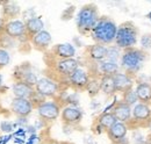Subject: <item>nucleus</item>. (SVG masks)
<instances>
[{"label": "nucleus", "instance_id": "f257e3e1", "mask_svg": "<svg viewBox=\"0 0 151 144\" xmlns=\"http://www.w3.org/2000/svg\"><path fill=\"white\" fill-rule=\"evenodd\" d=\"M116 32L117 24L114 20L108 17H100L90 35L95 43L106 47L115 42Z\"/></svg>", "mask_w": 151, "mask_h": 144}, {"label": "nucleus", "instance_id": "f03ea898", "mask_svg": "<svg viewBox=\"0 0 151 144\" xmlns=\"http://www.w3.org/2000/svg\"><path fill=\"white\" fill-rule=\"evenodd\" d=\"M145 60H147V51L142 50L141 48H130L123 50L120 59V64L126 73L132 76V73H137L143 68Z\"/></svg>", "mask_w": 151, "mask_h": 144}, {"label": "nucleus", "instance_id": "7ed1b4c3", "mask_svg": "<svg viewBox=\"0 0 151 144\" xmlns=\"http://www.w3.org/2000/svg\"><path fill=\"white\" fill-rule=\"evenodd\" d=\"M138 40V28L132 21H126L117 26L115 45L122 50L135 48Z\"/></svg>", "mask_w": 151, "mask_h": 144}, {"label": "nucleus", "instance_id": "20e7f679", "mask_svg": "<svg viewBox=\"0 0 151 144\" xmlns=\"http://www.w3.org/2000/svg\"><path fill=\"white\" fill-rule=\"evenodd\" d=\"M98 7L94 4H87L83 6L77 14V28L81 35L91 34L99 20Z\"/></svg>", "mask_w": 151, "mask_h": 144}, {"label": "nucleus", "instance_id": "39448f33", "mask_svg": "<svg viewBox=\"0 0 151 144\" xmlns=\"http://www.w3.org/2000/svg\"><path fill=\"white\" fill-rule=\"evenodd\" d=\"M36 110L42 121L52 122L59 117L62 109L56 101L52 100V101H43L36 107Z\"/></svg>", "mask_w": 151, "mask_h": 144}, {"label": "nucleus", "instance_id": "423d86ee", "mask_svg": "<svg viewBox=\"0 0 151 144\" xmlns=\"http://www.w3.org/2000/svg\"><path fill=\"white\" fill-rule=\"evenodd\" d=\"M35 93L42 98H52L58 93V84L55 80L43 77L40 78L35 86Z\"/></svg>", "mask_w": 151, "mask_h": 144}, {"label": "nucleus", "instance_id": "0eeeda50", "mask_svg": "<svg viewBox=\"0 0 151 144\" xmlns=\"http://www.w3.org/2000/svg\"><path fill=\"white\" fill-rule=\"evenodd\" d=\"M60 119L64 125L75 126L81 121L83 112H81V109L75 107V106H65L60 110Z\"/></svg>", "mask_w": 151, "mask_h": 144}, {"label": "nucleus", "instance_id": "6e6552de", "mask_svg": "<svg viewBox=\"0 0 151 144\" xmlns=\"http://www.w3.org/2000/svg\"><path fill=\"white\" fill-rule=\"evenodd\" d=\"M90 79H91L90 74L85 71L84 69H81V68H78V69L68 78L70 85L77 91L86 90V87H87V85H88V83H90Z\"/></svg>", "mask_w": 151, "mask_h": 144}, {"label": "nucleus", "instance_id": "1a4fd4ad", "mask_svg": "<svg viewBox=\"0 0 151 144\" xmlns=\"http://www.w3.org/2000/svg\"><path fill=\"white\" fill-rule=\"evenodd\" d=\"M4 33L9 38L23 37V36H26V23H24V21L19 20V19L9 20L8 22H6Z\"/></svg>", "mask_w": 151, "mask_h": 144}, {"label": "nucleus", "instance_id": "9d476101", "mask_svg": "<svg viewBox=\"0 0 151 144\" xmlns=\"http://www.w3.org/2000/svg\"><path fill=\"white\" fill-rule=\"evenodd\" d=\"M79 68V63L76 58L69 59H57L55 63V70L62 77L69 78Z\"/></svg>", "mask_w": 151, "mask_h": 144}, {"label": "nucleus", "instance_id": "9b49d317", "mask_svg": "<svg viewBox=\"0 0 151 144\" xmlns=\"http://www.w3.org/2000/svg\"><path fill=\"white\" fill-rule=\"evenodd\" d=\"M11 109H12V112L17 116H19V117H27L33 112L34 105L28 99H18V98H14L12 100V104H11Z\"/></svg>", "mask_w": 151, "mask_h": 144}, {"label": "nucleus", "instance_id": "f8f14e48", "mask_svg": "<svg viewBox=\"0 0 151 144\" xmlns=\"http://www.w3.org/2000/svg\"><path fill=\"white\" fill-rule=\"evenodd\" d=\"M113 83L115 86L116 92H126V91L132 89L134 85V79L132 78L130 74L126 73V72H117L115 73L113 77Z\"/></svg>", "mask_w": 151, "mask_h": 144}, {"label": "nucleus", "instance_id": "ddd939ff", "mask_svg": "<svg viewBox=\"0 0 151 144\" xmlns=\"http://www.w3.org/2000/svg\"><path fill=\"white\" fill-rule=\"evenodd\" d=\"M20 71H17L14 73V79L15 81H21V83H24L32 87L35 89L36 84L38 81V78L36 76L35 72H33L29 68H23L21 66L19 68Z\"/></svg>", "mask_w": 151, "mask_h": 144}, {"label": "nucleus", "instance_id": "4468645a", "mask_svg": "<svg viewBox=\"0 0 151 144\" xmlns=\"http://www.w3.org/2000/svg\"><path fill=\"white\" fill-rule=\"evenodd\" d=\"M132 117L136 122H147L151 119V107L150 105L137 102L132 108Z\"/></svg>", "mask_w": 151, "mask_h": 144}, {"label": "nucleus", "instance_id": "2eb2a0df", "mask_svg": "<svg viewBox=\"0 0 151 144\" xmlns=\"http://www.w3.org/2000/svg\"><path fill=\"white\" fill-rule=\"evenodd\" d=\"M112 113L119 122L127 123V122L132 121V107L126 105L122 101L116 102V105L112 109Z\"/></svg>", "mask_w": 151, "mask_h": 144}, {"label": "nucleus", "instance_id": "dca6fc26", "mask_svg": "<svg viewBox=\"0 0 151 144\" xmlns=\"http://www.w3.org/2000/svg\"><path fill=\"white\" fill-rule=\"evenodd\" d=\"M13 94H14V98H18V99H28L30 100L34 94H35V89L24 84V83H21V81H15L13 84Z\"/></svg>", "mask_w": 151, "mask_h": 144}, {"label": "nucleus", "instance_id": "f3484780", "mask_svg": "<svg viewBox=\"0 0 151 144\" xmlns=\"http://www.w3.org/2000/svg\"><path fill=\"white\" fill-rule=\"evenodd\" d=\"M52 54L57 59H69L75 58L76 49L70 43H60L52 48Z\"/></svg>", "mask_w": 151, "mask_h": 144}, {"label": "nucleus", "instance_id": "a211bd4d", "mask_svg": "<svg viewBox=\"0 0 151 144\" xmlns=\"http://www.w3.org/2000/svg\"><path fill=\"white\" fill-rule=\"evenodd\" d=\"M51 40L52 38H51L50 33L47 32V30H42V32L37 33L36 35H34L30 38L32 44L34 45V48L37 49V50H42V51L49 48V45L51 43Z\"/></svg>", "mask_w": 151, "mask_h": 144}, {"label": "nucleus", "instance_id": "6ab92c4d", "mask_svg": "<svg viewBox=\"0 0 151 144\" xmlns=\"http://www.w3.org/2000/svg\"><path fill=\"white\" fill-rule=\"evenodd\" d=\"M127 132H128V127H127V125L126 123H122V122H119V121L107 130L108 137L113 141L114 143H116V142L126 138Z\"/></svg>", "mask_w": 151, "mask_h": 144}, {"label": "nucleus", "instance_id": "aec40b11", "mask_svg": "<svg viewBox=\"0 0 151 144\" xmlns=\"http://www.w3.org/2000/svg\"><path fill=\"white\" fill-rule=\"evenodd\" d=\"M135 93L137 95V99L142 104L149 105L151 102V84L147 81L138 83L135 87Z\"/></svg>", "mask_w": 151, "mask_h": 144}, {"label": "nucleus", "instance_id": "412c9836", "mask_svg": "<svg viewBox=\"0 0 151 144\" xmlns=\"http://www.w3.org/2000/svg\"><path fill=\"white\" fill-rule=\"evenodd\" d=\"M24 23H26V36H28L29 38H32L40 32L44 30V22L40 17L30 19V20L26 21Z\"/></svg>", "mask_w": 151, "mask_h": 144}, {"label": "nucleus", "instance_id": "4be33fe9", "mask_svg": "<svg viewBox=\"0 0 151 144\" xmlns=\"http://www.w3.org/2000/svg\"><path fill=\"white\" fill-rule=\"evenodd\" d=\"M87 55H88V58L92 59L93 62L100 63V62L105 60L107 57V47L94 43L88 48Z\"/></svg>", "mask_w": 151, "mask_h": 144}, {"label": "nucleus", "instance_id": "5701e85b", "mask_svg": "<svg viewBox=\"0 0 151 144\" xmlns=\"http://www.w3.org/2000/svg\"><path fill=\"white\" fill-rule=\"evenodd\" d=\"M98 70L101 73V77H113L115 73L119 72L120 66H119V63L105 59L98 63Z\"/></svg>", "mask_w": 151, "mask_h": 144}, {"label": "nucleus", "instance_id": "b1692460", "mask_svg": "<svg viewBox=\"0 0 151 144\" xmlns=\"http://www.w3.org/2000/svg\"><path fill=\"white\" fill-rule=\"evenodd\" d=\"M2 13H4V20L5 19H12L17 18L21 13V9H20V6L15 2H12V1H7L2 6Z\"/></svg>", "mask_w": 151, "mask_h": 144}, {"label": "nucleus", "instance_id": "393cba45", "mask_svg": "<svg viewBox=\"0 0 151 144\" xmlns=\"http://www.w3.org/2000/svg\"><path fill=\"white\" fill-rule=\"evenodd\" d=\"M117 122L116 117L114 116V114L112 112L108 113H102L99 117H98V125L101 127L104 130H108L111 127L115 125Z\"/></svg>", "mask_w": 151, "mask_h": 144}, {"label": "nucleus", "instance_id": "a878e982", "mask_svg": "<svg viewBox=\"0 0 151 144\" xmlns=\"http://www.w3.org/2000/svg\"><path fill=\"white\" fill-rule=\"evenodd\" d=\"M100 83H101V91L106 95H113L116 92L112 77H100Z\"/></svg>", "mask_w": 151, "mask_h": 144}, {"label": "nucleus", "instance_id": "bb28decb", "mask_svg": "<svg viewBox=\"0 0 151 144\" xmlns=\"http://www.w3.org/2000/svg\"><path fill=\"white\" fill-rule=\"evenodd\" d=\"M122 102H124L126 105H128L130 107H134L138 102L137 95H136L134 89H130V90L123 92V94H122Z\"/></svg>", "mask_w": 151, "mask_h": 144}, {"label": "nucleus", "instance_id": "cd10ccee", "mask_svg": "<svg viewBox=\"0 0 151 144\" xmlns=\"http://www.w3.org/2000/svg\"><path fill=\"white\" fill-rule=\"evenodd\" d=\"M86 91L88 92L90 96H95L100 91H101V83H100V78H91L90 83L86 87Z\"/></svg>", "mask_w": 151, "mask_h": 144}, {"label": "nucleus", "instance_id": "c85d7f7f", "mask_svg": "<svg viewBox=\"0 0 151 144\" xmlns=\"http://www.w3.org/2000/svg\"><path fill=\"white\" fill-rule=\"evenodd\" d=\"M121 49L116 45H111V47H107V57L106 59L111 60V62H115V63H119V60L121 59Z\"/></svg>", "mask_w": 151, "mask_h": 144}, {"label": "nucleus", "instance_id": "c756f323", "mask_svg": "<svg viewBox=\"0 0 151 144\" xmlns=\"http://www.w3.org/2000/svg\"><path fill=\"white\" fill-rule=\"evenodd\" d=\"M139 44H141V49L147 51V50H150L151 49V33L148 34H144V35L141 36L139 38Z\"/></svg>", "mask_w": 151, "mask_h": 144}, {"label": "nucleus", "instance_id": "7c9ffc66", "mask_svg": "<svg viewBox=\"0 0 151 144\" xmlns=\"http://www.w3.org/2000/svg\"><path fill=\"white\" fill-rule=\"evenodd\" d=\"M11 62V55L6 49L0 48V69L7 66Z\"/></svg>", "mask_w": 151, "mask_h": 144}, {"label": "nucleus", "instance_id": "2f4dec72", "mask_svg": "<svg viewBox=\"0 0 151 144\" xmlns=\"http://www.w3.org/2000/svg\"><path fill=\"white\" fill-rule=\"evenodd\" d=\"M0 129H1V131H4V132H11V131H13L14 126H13V123L9 122V121H2V122L0 123Z\"/></svg>", "mask_w": 151, "mask_h": 144}, {"label": "nucleus", "instance_id": "473e14b6", "mask_svg": "<svg viewBox=\"0 0 151 144\" xmlns=\"http://www.w3.org/2000/svg\"><path fill=\"white\" fill-rule=\"evenodd\" d=\"M15 125H18V126H20V127H22V128H24V127L28 125V120H27V117H19Z\"/></svg>", "mask_w": 151, "mask_h": 144}, {"label": "nucleus", "instance_id": "72a5a7b5", "mask_svg": "<svg viewBox=\"0 0 151 144\" xmlns=\"http://www.w3.org/2000/svg\"><path fill=\"white\" fill-rule=\"evenodd\" d=\"M5 26H6V21L2 18H0V36L5 32Z\"/></svg>", "mask_w": 151, "mask_h": 144}, {"label": "nucleus", "instance_id": "f704fd0d", "mask_svg": "<svg viewBox=\"0 0 151 144\" xmlns=\"http://www.w3.org/2000/svg\"><path fill=\"white\" fill-rule=\"evenodd\" d=\"M27 132H29V134H32V135H35V132H36V128L35 126H28L27 127V129H24Z\"/></svg>", "mask_w": 151, "mask_h": 144}, {"label": "nucleus", "instance_id": "c9c22d12", "mask_svg": "<svg viewBox=\"0 0 151 144\" xmlns=\"http://www.w3.org/2000/svg\"><path fill=\"white\" fill-rule=\"evenodd\" d=\"M115 144H129V142H128V140H127V138H123V140H121V141L116 142Z\"/></svg>", "mask_w": 151, "mask_h": 144}, {"label": "nucleus", "instance_id": "e433bc0d", "mask_svg": "<svg viewBox=\"0 0 151 144\" xmlns=\"http://www.w3.org/2000/svg\"><path fill=\"white\" fill-rule=\"evenodd\" d=\"M1 83H2V76L0 74V85H1Z\"/></svg>", "mask_w": 151, "mask_h": 144}, {"label": "nucleus", "instance_id": "4c0bfd02", "mask_svg": "<svg viewBox=\"0 0 151 144\" xmlns=\"http://www.w3.org/2000/svg\"><path fill=\"white\" fill-rule=\"evenodd\" d=\"M148 18L150 19V21H151V12H150V13H149V14H148Z\"/></svg>", "mask_w": 151, "mask_h": 144}, {"label": "nucleus", "instance_id": "58836bf2", "mask_svg": "<svg viewBox=\"0 0 151 144\" xmlns=\"http://www.w3.org/2000/svg\"><path fill=\"white\" fill-rule=\"evenodd\" d=\"M147 144H151V138H150V140H149V142H148V143H147Z\"/></svg>", "mask_w": 151, "mask_h": 144}, {"label": "nucleus", "instance_id": "ea45409f", "mask_svg": "<svg viewBox=\"0 0 151 144\" xmlns=\"http://www.w3.org/2000/svg\"><path fill=\"white\" fill-rule=\"evenodd\" d=\"M149 128L151 129V120H150V123H149Z\"/></svg>", "mask_w": 151, "mask_h": 144}]
</instances>
